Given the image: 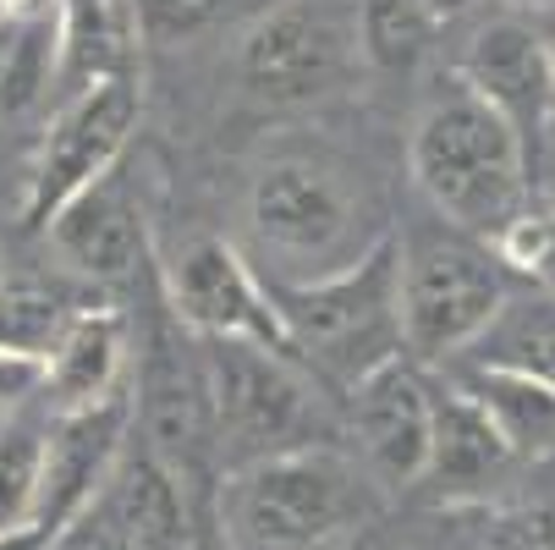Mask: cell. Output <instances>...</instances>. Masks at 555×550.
I'll return each mask as SVG.
<instances>
[{
	"label": "cell",
	"instance_id": "2e32d148",
	"mask_svg": "<svg viewBox=\"0 0 555 550\" xmlns=\"http://www.w3.org/2000/svg\"><path fill=\"white\" fill-rule=\"evenodd\" d=\"M121 363H127V320L116 308H77L44 358V408L72 413L116 397Z\"/></svg>",
	"mask_w": 555,
	"mask_h": 550
},
{
	"label": "cell",
	"instance_id": "d4e9b609",
	"mask_svg": "<svg viewBox=\"0 0 555 550\" xmlns=\"http://www.w3.org/2000/svg\"><path fill=\"white\" fill-rule=\"evenodd\" d=\"M485 550H555V507L501 512L485 534Z\"/></svg>",
	"mask_w": 555,
	"mask_h": 550
},
{
	"label": "cell",
	"instance_id": "7a4b0ae2",
	"mask_svg": "<svg viewBox=\"0 0 555 550\" xmlns=\"http://www.w3.org/2000/svg\"><path fill=\"white\" fill-rule=\"evenodd\" d=\"M270 292L281 303V320L292 331L302 369L341 397L374 369L408 358L402 243H396V231L374 238V248H363L341 270H325L313 281H270Z\"/></svg>",
	"mask_w": 555,
	"mask_h": 550
},
{
	"label": "cell",
	"instance_id": "9a60e30c",
	"mask_svg": "<svg viewBox=\"0 0 555 550\" xmlns=\"http://www.w3.org/2000/svg\"><path fill=\"white\" fill-rule=\"evenodd\" d=\"M55 23H61V66H55L61 100L111 84V77H138L143 23L132 0H55Z\"/></svg>",
	"mask_w": 555,
	"mask_h": 550
},
{
	"label": "cell",
	"instance_id": "4fadbf2b",
	"mask_svg": "<svg viewBox=\"0 0 555 550\" xmlns=\"http://www.w3.org/2000/svg\"><path fill=\"white\" fill-rule=\"evenodd\" d=\"M50 248L55 259L83 276V281H132L149 259V226L138 199L127 193L121 171H111L105 182H94L89 193H77L55 220H50Z\"/></svg>",
	"mask_w": 555,
	"mask_h": 550
},
{
	"label": "cell",
	"instance_id": "9c48e42d",
	"mask_svg": "<svg viewBox=\"0 0 555 550\" xmlns=\"http://www.w3.org/2000/svg\"><path fill=\"white\" fill-rule=\"evenodd\" d=\"M166 308L198 342H259L297 358L270 281L225 238H193L166 265Z\"/></svg>",
	"mask_w": 555,
	"mask_h": 550
},
{
	"label": "cell",
	"instance_id": "5bb4252c",
	"mask_svg": "<svg viewBox=\"0 0 555 550\" xmlns=\"http://www.w3.org/2000/svg\"><path fill=\"white\" fill-rule=\"evenodd\" d=\"M517 451L506 446V435L490 424V413L467 397V391H435V440H429V468L424 485L435 501H485L490 490H501L512 479Z\"/></svg>",
	"mask_w": 555,
	"mask_h": 550
},
{
	"label": "cell",
	"instance_id": "f1b7e54d",
	"mask_svg": "<svg viewBox=\"0 0 555 550\" xmlns=\"http://www.w3.org/2000/svg\"><path fill=\"white\" fill-rule=\"evenodd\" d=\"M424 7H429L440 23H456V17H467L473 7H479V0H424Z\"/></svg>",
	"mask_w": 555,
	"mask_h": 550
},
{
	"label": "cell",
	"instance_id": "5b68a950",
	"mask_svg": "<svg viewBox=\"0 0 555 550\" xmlns=\"http://www.w3.org/2000/svg\"><path fill=\"white\" fill-rule=\"evenodd\" d=\"M209 380V419L220 468H248L259 457L325 440L320 380L292 353L259 342H198Z\"/></svg>",
	"mask_w": 555,
	"mask_h": 550
},
{
	"label": "cell",
	"instance_id": "e0dca14e",
	"mask_svg": "<svg viewBox=\"0 0 555 550\" xmlns=\"http://www.w3.org/2000/svg\"><path fill=\"white\" fill-rule=\"evenodd\" d=\"M451 385L467 391L473 402L490 413V424L506 435L517 462H550L555 457V385L506 363H479L456 358Z\"/></svg>",
	"mask_w": 555,
	"mask_h": 550
},
{
	"label": "cell",
	"instance_id": "836d02e7",
	"mask_svg": "<svg viewBox=\"0 0 555 550\" xmlns=\"http://www.w3.org/2000/svg\"><path fill=\"white\" fill-rule=\"evenodd\" d=\"M0 12H7V7H0Z\"/></svg>",
	"mask_w": 555,
	"mask_h": 550
},
{
	"label": "cell",
	"instance_id": "44dd1931",
	"mask_svg": "<svg viewBox=\"0 0 555 550\" xmlns=\"http://www.w3.org/2000/svg\"><path fill=\"white\" fill-rule=\"evenodd\" d=\"M352 12H358L363 66H374V72H413L446 34V23L424 0H358Z\"/></svg>",
	"mask_w": 555,
	"mask_h": 550
},
{
	"label": "cell",
	"instance_id": "ba28073f",
	"mask_svg": "<svg viewBox=\"0 0 555 550\" xmlns=\"http://www.w3.org/2000/svg\"><path fill=\"white\" fill-rule=\"evenodd\" d=\"M143 121V89L138 77H111L83 94L61 100L50 132L39 138V154L23 188V226L50 231V220L94 182L121 171V154L132 149V132Z\"/></svg>",
	"mask_w": 555,
	"mask_h": 550
},
{
	"label": "cell",
	"instance_id": "d6a6232c",
	"mask_svg": "<svg viewBox=\"0 0 555 550\" xmlns=\"http://www.w3.org/2000/svg\"><path fill=\"white\" fill-rule=\"evenodd\" d=\"M0 281H7V259H0Z\"/></svg>",
	"mask_w": 555,
	"mask_h": 550
},
{
	"label": "cell",
	"instance_id": "603a6c76",
	"mask_svg": "<svg viewBox=\"0 0 555 550\" xmlns=\"http://www.w3.org/2000/svg\"><path fill=\"white\" fill-rule=\"evenodd\" d=\"M495 248H501V259L517 270V276H528L539 292H550L555 297V204L550 199H533L501 238H495Z\"/></svg>",
	"mask_w": 555,
	"mask_h": 550
},
{
	"label": "cell",
	"instance_id": "ac0fdd59",
	"mask_svg": "<svg viewBox=\"0 0 555 550\" xmlns=\"http://www.w3.org/2000/svg\"><path fill=\"white\" fill-rule=\"evenodd\" d=\"M55 66H61L55 7L0 12V121L34 111L55 89Z\"/></svg>",
	"mask_w": 555,
	"mask_h": 550
},
{
	"label": "cell",
	"instance_id": "6da1fadb",
	"mask_svg": "<svg viewBox=\"0 0 555 550\" xmlns=\"http://www.w3.org/2000/svg\"><path fill=\"white\" fill-rule=\"evenodd\" d=\"M408 166L424 204L473 231V238L495 243L501 231L533 204V154L517 138V127L485 105L462 77L424 100L413 138H408Z\"/></svg>",
	"mask_w": 555,
	"mask_h": 550
},
{
	"label": "cell",
	"instance_id": "ffe728a7",
	"mask_svg": "<svg viewBox=\"0 0 555 550\" xmlns=\"http://www.w3.org/2000/svg\"><path fill=\"white\" fill-rule=\"evenodd\" d=\"M34 402H23L0 419V534L39 523L44 468H50V424L34 413Z\"/></svg>",
	"mask_w": 555,
	"mask_h": 550
},
{
	"label": "cell",
	"instance_id": "30bf717a",
	"mask_svg": "<svg viewBox=\"0 0 555 550\" xmlns=\"http://www.w3.org/2000/svg\"><path fill=\"white\" fill-rule=\"evenodd\" d=\"M347 435L379 490L424 485L435 440V385L424 380V363L396 358L358 380L347 391Z\"/></svg>",
	"mask_w": 555,
	"mask_h": 550
},
{
	"label": "cell",
	"instance_id": "7c38bea8",
	"mask_svg": "<svg viewBox=\"0 0 555 550\" xmlns=\"http://www.w3.org/2000/svg\"><path fill=\"white\" fill-rule=\"evenodd\" d=\"M132 424H138V391H127V385L94 408L50 413V468H44L39 523L66 528L111 485L121 451L132 446Z\"/></svg>",
	"mask_w": 555,
	"mask_h": 550
},
{
	"label": "cell",
	"instance_id": "1f68e13d",
	"mask_svg": "<svg viewBox=\"0 0 555 550\" xmlns=\"http://www.w3.org/2000/svg\"><path fill=\"white\" fill-rule=\"evenodd\" d=\"M544 199H550V204H555V171H550V188H544Z\"/></svg>",
	"mask_w": 555,
	"mask_h": 550
},
{
	"label": "cell",
	"instance_id": "4dcf8cb0",
	"mask_svg": "<svg viewBox=\"0 0 555 550\" xmlns=\"http://www.w3.org/2000/svg\"><path fill=\"white\" fill-rule=\"evenodd\" d=\"M544 28V50H550V84H555V17H539ZM550 138H555V116H550Z\"/></svg>",
	"mask_w": 555,
	"mask_h": 550
},
{
	"label": "cell",
	"instance_id": "277c9868",
	"mask_svg": "<svg viewBox=\"0 0 555 550\" xmlns=\"http://www.w3.org/2000/svg\"><path fill=\"white\" fill-rule=\"evenodd\" d=\"M402 325L408 358L424 369L456 363L473 342L490 331V320L517 292V270L501 259L495 243L473 238L451 220L408 226L402 238Z\"/></svg>",
	"mask_w": 555,
	"mask_h": 550
},
{
	"label": "cell",
	"instance_id": "7402d4cb",
	"mask_svg": "<svg viewBox=\"0 0 555 550\" xmlns=\"http://www.w3.org/2000/svg\"><path fill=\"white\" fill-rule=\"evenodd\" d=\"M72 314H77V303L50 281H34V276L0 281V347L44 363Z\"/></svg>",
	"mask_w": 555,
	"mask_h": 550
},
{
	"label": "cell",
	"instance_id": "8fae6325",
	"mask_svg": "<svg viewBox=\"0 0 555 550\" xmlns=\"http://www.w3.org/2000/svg\"><path fill=\"white\" fill-rule=\"evenodd\" d=\"M456 77L517 127V138L528 143L533 166H539V149L550 143V116H555L544 28L528 23V17H490V23H479L467 34L462 55H456Z\"/></svg>",
	"mask_w": 555,
	"mask_h": 550
},
{
	"label": "cell",
	"instance_id": "d6986e66",
	"mask_svg": "<svg viewBox=\"0 0 555 550\" xmlns=\"http://www.w3.org/2000/svg\"><path fill=\"white\" fill-rule=\"evenodd\" d=\"M462 358L506 363V369H522V374H539V380L555 385V297L539 292V286H517L506 297V308L490 320V331L473 342Z\"/></svg>",
	"mask_w": 555,
	"mask_h": 550
},
{
	"label": "cell",
	"instance_id": "484cf974",
	"mask_svg": "<svg viewBox=\"0 0 555 550\" xmlns=\"http://www.w3.org/2000/svg\"><path fill=\"white\" fill-rule=\"evenodd\" d=\"M132 7L149 34H193L220 12V0H132Z\"/></svg>",
	"mask_w": 555,
	"mask_h": 550
},
{
	"label": "cell",
	"instance_id": "3957f363",
	"mask_svg": "<svg viewBox=\"0 0 555 550\" xmlns=\"http://www.w3.org/2000/svg\"><path fill=\"white\" fill-rule=\"evenodd\" d=\"M369 468L331 446L308 440L220 479V523L236 550H325L374 517Z\"/></svg>",
	"mask_w": 555,
	"mask_h": 550
},
{
	"label": "cell",
	"instance_id": "cb8c5ba5",
	"mask_svg": "<svg viewBox=\"0 0 555 550\" xmlns=\"http://www.w3.org/2000/svg\"><path fill=\"white\" fill-rule=\"evenodd\" d=\"M50 550H143L132 534H127V523L111 512V501L105 496H94L83 512H77L61 534H55V545Z\"/></svg>",
	"mask_w": 555,
	"mask_h": 550
},
{
	"label": "cell",
	"instance_id": "52a82bcc",
	"mask_svg": "<svg viewBox=\"0 0 555 550\" xmlns=\"http://www.w3.org/2000/svg\"><path fill=\"white\" fill-rule=\"evenodd\" d=\"M363 204L347 188V177L308 154H275L248 182V231L259 254L275 265L270 281H313L325 270L352 265L363 248L358 243Z\"/></svg>",
	"mask_w": 555,
	"mask_h": 550
},
{
	"label": "cell",
	"instance_id": "f546056e",
	"mask_svg": "<svg viewBox=\"0 0 555 550\" xmlns=\"http://www.w3.org/2000/svg\"><path fill=\"white\" fill-rule=\"evenodd\" d=\"M506 7H512V12H528L533 23H539V17H555V0H506Z\"/></svg>",
	"mask_w": 555,
	"mask_h": 550
},
{
	"label": "cell",
	"instance_id": "4316f807",
	"mask_svg": "<svg viewBox=\"0 0 555 550\" xmlns=\"http://www.w3.org/2000/svg\"><path fill=\"white\" fill-rule=\"evenodd\" d=\"M39 391H44V363L0 347V413H12V408L34 402Z\"/></svg>",
	"mask_w": 555,
	"mask_h": 550
},
{
	"label": "cell",
	"instance_id": "8992f818",
	"mask_svg": "<svg viewBox=\"0 0 555 550\" xmlns=\"http://www.w3.org/2000/svg\"><path fill=\"white\" fill-rule=\"evenodd\" d=\"M358 66V12L341 0H281L236 34L231 50L236 89L264 111H308L336 100Z\"/></svg>",
	"mask_w": 555,
	"mask_h": 550
},
{
	"label": "cell",
	"instance_id": "83f0119b",
	"mask_svg": "<svg viewBox=\"0 0 555 550\" xmlns=\"http://www.w3.org/2000/svg\"><path fill=\"white\" fill-rule=\"evenodd\" d=\"M61 528L50 523H28V528H12V534H0V550H50Z\"/></svg>",
	"mask_w": 555,
	"mask_h": 550
}]
</instances>
